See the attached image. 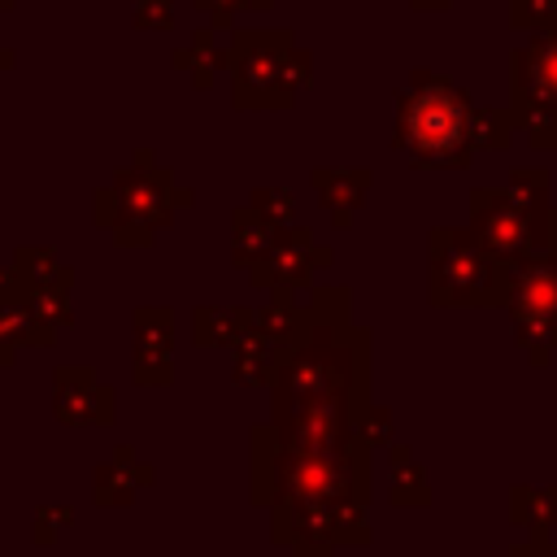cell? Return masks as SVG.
I'll list each match as a JSON object with an SVG mask.
<instances>
[{
  "mask_svg": "<svg viewBox=\"0 0 557 557\" xmlns=\"http://www.w3.org/2000/svg\"><path fill=\"white\" fill-rule=\"evenodd\" d=\"M513 557H557V548H540V540H535V544L513 548Z\"/></svg>",
  "mask_w": 557,
  "mask_h": 557,
  "instance_id": "obj_1",
  "label": "cell"
},
{
  "mask_svg": "<svg viewBox=\"0 0 557 557\" xmlns=\"http://www.w3.org/2000/svg\"><path fill=\"white\" fill-rule=\"evenodd\" d=\"M300 557H326V548H300Z\"/></svg>",
  "mask_w": 557,
  "mask_h": 557,
  "instance_id": "obj_2",
  "label": "cell"
}]
</instances>
